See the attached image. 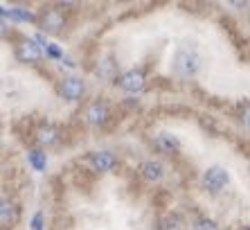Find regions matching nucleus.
I'll return each mask as SVG.
<instances>
[{"mask_svg":"<svg viewBox=\"0 0 250 230\" xmlns=\"http://www.w3.org/2000/svg\"><path fill=\"white\" fill-rule=\"evenodd\" d=\"M198 66H201V57H198L196 47L192 43L178 47L174 57V72L181 77H192L198 72Z\"/></svg>","mask_w":250,"mask_h":230,"instance_id":"obj_1","label":"nucleus"},{"mask_svg":"<svg viewBox=\"0 0 250 230\" xmlns=\"http://www.w3.org/2000/svg\"><path fill=\"white\" fill-rule=\"evenodd\" d=\"M230 183V174H228L226 167H208L203 174V187L209 194H221L226 190V185Z\"/></svg>","mask_w":250,"mask_h":230,"instance_id":"obj_2","label":"nucleus"},{"mask_svg":"<svg viewBox=\"0 0 250 230\" xmlns=\"http://www.w3.org/2000/svg\"><path fill=\"white\" fill-rule=\"evenodd\" d=\"M83 117H86V122L90 127H104L108 122V117H111V106H108L106 99H95V102L88 104Z\"/></svg>","mask_w":250,"mask_h":230,"instance_id":"obj_3","label":"nucleus"},{"mask_svg":"<svg viewBox=\"0 0 250 230\" xmlns=\"http://www.w3.org/2000/svg\"><path fill=\"white\" fill-rule=\"evenodd\" d=\"M65 27V14L61 7H47L41 14V29L47 34H59Z\"/></svg>","mask_w":250,"mask_h":230,"instance_id":"obj_4","label":"nucleus"},{"mask_svg":"<svg viewBox=\"0 0 250 230\" xmlns=\"http://www.w3.org/2000/svg\"><path fill=\"white\" fill-rule=\"evenodd\" d=\"M83 92H86V84H83V79H79V77H65V79H61V84H59V95L63 99H68V102L82 99Z\"/></svg>","mask_w":250,"mask_h":230,"instance_id":"obj_5","label":"nucleus"},{"mask_svg":"<svg viewBox=\"0 0 250 230\" xmlns=\"http://www.w3.org/2000/svg\"><path fill=\"white\" fill-rule=\"evenodd\" d=\"M14 57L21 61V64H36L41 59V47L34 39H23L14 47Z\"/></svg>","mask_w":250,"mask_h":230,"instance_id":"obj_6","label":"nucleus"},{"mask_svg":"<svg viewBox=\"0 0 250 230\" xmlns=\"http://www.w3.org/2000/svg\"><path fill=\"white\" fill-rule=\"evenodd\" d=\"M145 72L142 70H128V72H124V75H120L115 79V86H120L122 91L126 92H140L142 88H145Z\"/></svg>","mask_w":250,"mask_h":230,"instance_id":"obj_7","label":"nucleus"},{"mask_svg":"<svg viewBox=\"0 0 250 230\" xmlns=\"http://www.w3.org/2000/svg\"><path fill=\"white\" fill-rule=\"evenodd\" d=\"M88 162H90V167H93L95 172H113L117 167V158L115 154H111V151H93V154L88 156Z\"/></svg>","mask_w":250,"mask_h":230,"instance_id":"obj_8","label":"nucleus"},{"mask_svg":"<svg viewBox=\"0 0 250 230\" xmlns=\"http://www.w3.org/2000/svg\"><path fill=\"white\" fill-rule=\"evenodd\" d=\"M153 144H156V149L160 151V154H178L181 151V140L176 138L174 133H169V131H160L156 136V140H153Z\"/></svg>","mask_w":250,"mask_h":230,"instance_id":"obj_9","label":"nucleus"},{"mask_svg":"<svg viewBox=\"0 0 250 230\" xmlns=\"http://www.w3.org/2000/svg\"><path fill=\"white\" fill-rule=\"evenodd\" d=\"M140 176L145 181H149V183H156V181H160L165 176V167L160 161H145L142 165H140Z\"/></svg>","mask_w":250,"mask_h":230,"instance_id":"obj_10","label":"nucleus"},{"mask_svg":"<svg viewBox=\"0 0 250 230\" xmlns=\"http://www.w3.org/2000/svg\"><path fill=\"white\" fill-rule=\"evenodd\" d=\"M187 224L178 212H167L156 221V230H185Z\"/></svg>","mask_w":250,"mask_h":230,"instance_id":"obj_11","label":"nucleus"},{"mask_svg":"<svg viewBox=\"0 0 250 230\" xmlns=\"http://www.w3.org/2000/svg\"><path fill=\"white\" fill-rule=\"evenodd\" d=\"M0 221H2V228H12L14 224L18 221V207L14 201H9V199H2V203H0Z\"/></svg>","mask_w":250,"mask_h":230,"instance_id":"obj_12","label":"nucleus"},{"mask_svg":"<svg viewBox=\"0 0 250 230\" xmlns=\"http://www.w3.org/2000/svg\"><path fill=\"white\" fill-rule=\"evenodd\" d=\"M59 140V129L54 124H43L39 131H36V142L43 144V147H50Z\"/></svg>","mask_w":250,"mask_h":230,"instance_id":"obj_13","label":"nucleus"},{"mask_svg":"<svg viewBox=\"0 0 250 230\" xmlns=\"http://www.w3.org/2000/svg\"><path fill=\"white\" fill-rule=\"evenodd\" d=\"M2 16H9V18H14V21H21V23H34L36 21V16L32 12H27V9H23V7H2Z\"/></svg>","mask_w":250,"mask_h":230,"instance_id":"obj_14","label":"nucleus"},{"mask_svg":"<svg viewBox=\"0 0 250 230\" xmlns=\"http://www.w3.org/2000/svg\"><path fill=\"white\" fill-rule=\"evenodd\" d=\"M27 161L29 165L34 167L36 172H45V167H47V156L43 149H32L27 151Z\"/></svg>","mask_w":250,"mask_h":230,"instance_id":"obj_15","label":"nucleus"},{"mask_svg":"<svg viewBox=\"0 0 250 230\" xmlns=\"http://www.w3.org/2000/svg\"><path fill=\"white\" fill-rule=\"evenodd\" d=\"M239 111H241V122H244V127H246V129H250V99L241 102Z\"/></svg>","mask_w":250,"mask_h":230,"instance_id":"obj_16","label":"nucleus"},{"mask_svg":"<svg viewBox=\"0 0 250 230\" xmlns=\"http://www.w3.org/2000/svg\"><path fill=\"white\" fill-rule=\"evenodd\" d=\"M194 228L196 230H219V226H216L212 219H198Z\"/></svg>","mask_w":250,"mask_h":230,"instance_id":"obj_17","label":"nucleus"},{"mask_svg":"<svg viewBox=\"0 0 250 230\" xmlns=\"http://www.w3.org/2000/svg\"><path fill=\"white\" fill-rule=\"evenodd\" d=\"M45 52H47V57H52V59H63V50H61V47H57L54 43H50Z\"/></svg>","mask_w":250,"mask_h":230,"instance_id":"obj_18","label":"nucleus"},{"mask_svg":"<svg viewBox=\"0 0 250 230\" xmlns=\"http://www.w3.org/2000/svg\"><path fill=\"white\" fill-rule=\"evenodd\" d=\"M32 230H43V212H36L32 219Z\"/></svg>","mask_w":250,"mask_h":230,"instance_id":"obj_19","label":"nucleus"},{"mask_svg":"<svg viewBox=\"0 0 250 230\" xmlns=\"http://www.w3.org/2000/svg\"><path fill=\"white\" fill-rule=\"evenodd\" d=\"M244 230H250V228H244Z\"/></svg>","mask_w":250,"mask_h":230,"instance_id":"obj_20","label":"nucleus"}]
</instances>
